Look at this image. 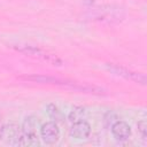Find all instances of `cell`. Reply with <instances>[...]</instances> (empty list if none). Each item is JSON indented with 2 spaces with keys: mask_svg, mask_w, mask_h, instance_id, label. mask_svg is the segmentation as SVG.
Here are the masks:
<instances>
[{
  "mask_svg": "<svg viewBox=\"0 0 147 147\" xmlns=\"http://www.w3.org/2000/svg\"><path fill=\"white\" fill-rule=\"evenodd\" d=\"M14 48L21 53H24L26 55H30V56H34V57H38V59H41L53 65H61L62 64V61L56 56V55H52V54H48L46 53L45 51L36 47V46H31V45H17V46H14Z\"/></svg>",
  "mask_w": 147,
  "mask_h": 147,
  "instance_id": "cell-3",
  "label": "cell"
},
{
  "mask_svg": "<svg viewBox=\"0 0 147 147\" xmlns=\"http://www.w3.org/2000/svg\"><path fill=\"white\" fill-rule=\"evenodd\" d=\"M70 136L76 139H86L91 134V125L86 121H78L72 123V126L69 131Z\"/></svg>",
  "mask_w": 147,
  "mask_h": 147,
  "instance_id": "cell-9",
  "label": "cell"
},
{
  "mask_svg": "<svg viewBox=\"0 0 147 147\" xmlns=\"http://www.w3.org/2000/svg\"><path fill=\"white\" fill-rule=\"evenodd\" d=\"M22 130L15 123H9L0 129V141L10 146H20Z\"/></svg>",
  "mask_w": 147,
  "mask_h": 147,
  "instance_id": "cell-5",
  "label": "cell"
},
{
  "mask_svg": "<svg viewBox=\"0 0 147 147\" xmlns=\"http://www.w3.org/2000/svg\"><path fill=\"white\" fill-rule=\"evenodd\" d=\"M146 127H147V124H146V121L145 119H141V121H139L138 122V131H139V133H140V136H141V138L144 139V140H146L147 138V136H146Z\"/></svg>",
  "mask_w": 147,
  "mask_h": 147,
  "instance_id": "cell-12",
  "label": "cell"
},
{
  "mask_svg": "<svg viewBox=\"0 0 147 147\" xmlns=\"http://www.w3.org/2000/svg\"><path fill=\"white\" fill-rule=\"evenodd\" d=\"M22 80L25 82H32V83H38V84H54V85H60V86H67L72 88L75 82H69V80H63L60 78H55L52 76H44V75H30V76H21L18 77Z\"/></svg>",
  "mask_w": 147,
  "mask_h": 147,
  "instance_id": "cell-6",
  "label": "cell"
},
{
  "mask_svg": "<svg viewBox=\"0 0 147 147\" xmlns=\"http://www.w3.org/2000/svg\"><path fill=\"white\" fill-rule=\"evenodd\" d=\"M90 17L94 21L114 23V22H119L123 20L124 11L122 8H119L117 6H113V5L100 6V7H96L93 9Z\"/></svg>",
  "mask_w": 147,
  "mask_h": 147,
  "instance_id": "cell-1",
  "label": "cell"
},
{
  "mask_svg": "<svg viewBox=\"0 0 147 147\" xmlns=\"http://www.w3.org/2000/svg\"><path fill=\"white\" fill-rule=\"evenodd\" d=\"M106 68L114 75L116 76H119V77H123L127 80H131V82H134L137 84H140V85H146V76L141 72H137V71H132L127 68H124V67H121V65H117V64H114V63H107L106 64Z\"/></svg>",
  "mask_w": 147,
  "mask_h": 147,
  "instance_id": "cell-4",
  "label": "cell"
},
{
  "mask_svg": "<svg viewBox=\"0 0 147 147\" xmlns=\"http://www.w3.org/2000/svg\"><path fill=\"white\" fill-rule=\"evenodd\" d=\"M37 121L34 116H28L22 125V137L20 141V146H39V140L37 137Z\"/></svg>",
  "mask_w": 147,
  "mask_h": 147,
  "instance_id": "cell-2",
  "label": "cell"
},
{
  "mask_svg": "<svg viewBox=\"0 0 147 147\" xmlns=\"http://www.w3.org/2000/svg\"><path fill=\"white\" fill-rule=\"evenodd\" d=\"M40 136L45 144L47 145H54L60 139V130L56 123L54 122H47L42 124L40 127Z\"/></svg>",
  "mask_w": 147,
  "mask_h": 147,
  "instance_id": "cell-7",
  "label": "cell"
},
{
  "mask_svg": "<svg viewBox=\"0 0 147 147\" xmlns=\"http://www.w3.org/2000/svg\"><path fill=\"white\" fill-rule=\"evenodd\" d=\"M85 115V109L83 107H79V106H76L71 109V111L69 113V121L71 123H75V122H78V121H82V118L84 117Z\"/></svg>",
  "mask_w": 147,
  "mask_h": 147,
  "instance_id": "cell-10",
  "label": "cell"
},
{
  "mask_svg": "<svg viewBox=\"0 0 147 147\" xmlns=\"http://www.w3.org/2000/svg\"><path fill=\"white\" fill-rule=\"evenodd\" d=\"M111 133L118 141H126L131 136V127L124 121H117L111 125Z\"/></svg>",
  "mask_w": 147,
  "mask_h": 147,
  "instance_id": "cell-8",
  "label": "cell"
},
{
  "mask_svg": "<svg viewBox=\"0 0 147 147\" xmlns=\"http://www.w3.org/2000/svg\"><path fill=\"white\" fill-rule=\"evenodd\" d=\"M46 110H47V114H48L53 119H55V121H62V118H63L62 113L60 111V109H59L55 105H53V103L47 105Z\"/></svg>",
  "mask_w": 147,
  "mask_h": 147,
  "instance_id": "cell-11",
  "label": "cell"
}]
</instances>
